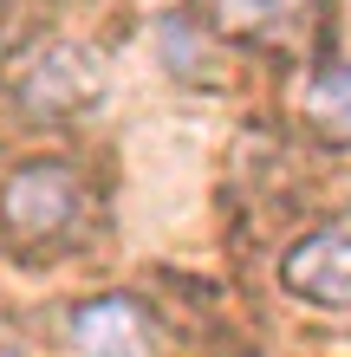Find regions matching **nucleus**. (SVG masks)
Instances as JSON below:
<instances>
[{
  "instance_id": "obj_2",
  "label": "nucleus",
  "mask_w": 351,
  "mask_h": 357,
  "mask_svg": "<svg viewBox=\"0 0 351 357\" xmlns=\"http://www.w3.org/2000/svg\"><path fill=\"white\" fill-rule=\"evenodd\" d=\"M209 33L254 52H306L319 39V0H195Z\"/></svg>"
},
{
  "instance_id": "obj_3",
  "label": "nucleus",
  "mask_w": 351,
  "mask_h": 357,
  "mask_svg": "<svg viewBox=\"0 0 351 357\" xmlns=\"http://www.w3.org/2000/svg\"><path fill=\"white\" fill-rule=\"evenodd\" d=\"M280 286L319 312H351V215L332 227H313L280 254Z\"/></svg>"
},
{
  "instance_id": "obj_5",
  "label": "nucleus",
  "mask_w": 351,
  "mask_h": 357,
  "mask_svg": "<svg viewBox=\"0 0 351 357\" xmlns=\"http://www.w3.org/2000/svg\"><path fill=\"white\" fill-rule=\"evenodd\" d=\"M27 104L33 111H46V117H59V111H72V104H85L91 91H98V66L78 46H52V52H39V66L27 72Z\"/></svg>"
},
{
  "instance_id": "obj_6",
  "label": "nucleus",
  "mask_w": 351,
  "mask_h": 357,
  "mask_svg": "<svg viewBox=\"0 0 351 357\" xmlns=\"http://www.w3.org/2000/svg\"><path fill=\"white\" fill-rule=\"evenodd\" d=\"M306 123L351 150V66H325L313 85H306Z\"/></svg>"
},
{
  "instance_id": "obj_7",
  "label": "nucleus",
  "mask_w": 351,
  "mask_h": 357,
  "mask_svg": "<svg viewBox=\"0 0 351 357\" xmlns=\"http://www.w3.org/2000/svg\"><path fill=\"white\" fill-rule=\"evenodd\" d=\"M0 357H20V351H0Z\"/></svg>"
},
{
  "instance_id": "obj_1",
  "label": "nucleus",
  "mask_w": 351,
  "mask_h": 357,
  "mask_svg": "<svg viewBox=\"0 0 351 357\" xmlns=\"http://www.w3.org/2000/svg\"><path fill=\"white\" fill-rule=\"evenodd\" d=\"M91 227V188L72 162H20V169L0 182V241L13 254H66V247L85 241Z\"/></svg>"
},
{
  "instance_id": "obj_4",
  "label": "nucleus",
  "mask_w": 351,
  "mask_h": 357,
  "mask_svg": "<svg viewBox=\"0 0 351 357\" xmlns=\"http://www.w3.org/2000/svg\"><path fill=\"white\" fill-rule=\"evenodd\" d=\"M156 319L124 292H105V299H85L66 319V357H156Z\"/></svg>"
}]
</instances>
